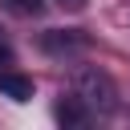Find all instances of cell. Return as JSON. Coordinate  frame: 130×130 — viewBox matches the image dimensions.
I'll return each mask as SVG.
<instances>
[{
	"mask_svg": "<svg viewBox=\"0 0 130 130\" xmlns=\"http://www.w3.org/2000/svg\"><path fill=\"white\" fill-rule=\"evenodd\" d=\"M73 93L89 106V114L98 110V114H114L118 110V85H114V77L106 73V69H98V65H81L77 73H73Z\"/></svg>",
	"mask_w": 130,
	"mask_h": 130,
	"instance_id": "obj_1",
	"label": "cell"
},
{
	"mask_svg": "<svg viewBox=\"0 0 130 130\" xmlns=\"http://www.w3.org/2000/svg\"><path fill=\"white\" fill-rule=\"evenodd\" d=\"M41 45H45V53L69 57V53H81V49L89 45V37H85L81 28H49V32L41 37Z\"/></svg>",
	"mask_w": 130,
	"mask_h": 130,
	"instance_id": "obj_2",
	"label": "cell"
},
{
	"mask_svg": "<svg viewBox=\"0 0 130 130\" xmlns=\"http://www.w3.org/2000/svg\"><path fill=\"white\" fill-rule=\"evenodd\" d=\"M53 118H57L61 126H85V122H89V106L73 93V98H61V102L53 106Z\"/></svg>",
	"mask_w": 130,
	"mask_h": 130,
	"instance_id": "obj_3",
	"label": "cell"
},
{
	"mask_svg": "<svg viewBox=\"0 0 130 130\" xmlns=\"http://www.w3.org/2000/svg\"><path fill=\"white\" fill-rule=\"evenodd\" d=\"M0 93H4V98H12V102H28V98H32V77L0 69Z\"/></svg>",
	"mask_w": 130,
	"mask_h": 130,
	"instance_id": "obj_4",
	"label": "cell"
},
{
	"mask_svg": "<svg viewBox=\"0 0 130 130\" xmlns=\"http://www.w3.org/2000/svg\"><path fill=\"white\" fill-rule=\"evenodd\" d=\"M0 8H8L12 16H37L45 8V0H0Z\"/></svg>",
	"mask_w": 130,
	"mask_h": 130,
	"instance_id": "obj_5",
	"label": "cell"
},
{
	"mask_svg": "<svg viewBox=\"0 0 130 130\" xmlns=\"http://www.w3.org/2000/svg\"><path fill=\"white\" fill-rule=\"evenodd\" d=\"M0 65H12V41L0 32Z\"/></svg>",
	"mask_w": 130,
	"mask_h": 130,
	"instance_id": "obj_6",
	"label": "cell"
},
{
	"mask_svg": "<svg viewBox=\"0 0 130 130\" xmlns=\"http://www.w3.org/2000/svg\"><path fill=\"white\" fill-rule=\"evenodd\" d=\"M57 8H65V12H81L85 0H57Z\"/></svg>",
	"mask_w": 130,
	"mask_h": 130,
	"instance_id": "obj_7",
	"label": "cell"
}]
</instances>
